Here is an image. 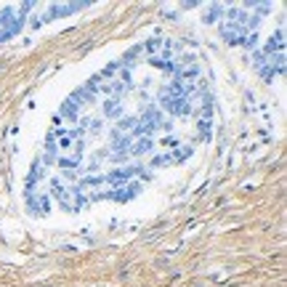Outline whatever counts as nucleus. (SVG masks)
<instances>
[{
  "mask_svg": "<svg viewBox=\"0 0 287 287\" xmlns=\"http://www.w3.org/2000/svg\"><path fill=\"white\" fill-rule=\"evenodd\" d=\"M210 122V80L197 53L170 38L144 40L64 101L32 165L27 202L35 213L125 202L194 154Z\"/></svg>",
  "mask_w": 287,
  "mask_h": 287,
  "instance_id": "f257e3e1",
  "label": "nucleus"
},
{
  "mask_svg": "<svg viewBox=\"0 0 287 287\" xmlns=\"http://www.w3.org/2000/svg\"><path fill=\"white\" fill-rule=\"evenodd\" d=\"M88 3H0V45L16 38L27 24H48L59 16L83 11Z\"/></svg>",
  "mask_w": 287,
  "mask_h": 287,
  "instance_id": "f03ea898",
  "label": "nucleus"
},
{
  "mask_svg": "<svg viewBox=\"0 0 287 287\" xmlns=\"http://www.w3.org/2000/svg\"><path fill=\"white\" fill-rule=\"evenodd\" d=\"M268 11H271V6H237V8L216 6V8H210V16H223V19H218V27H221V35L229 43L247 45L255 38L261 16Z\"/></svg>",
  "mask_w": 287,
  "mask_h": 287,
  "instance_id": "7ed1b4c3",
  "label": "nucleus"
}]
</instances>
